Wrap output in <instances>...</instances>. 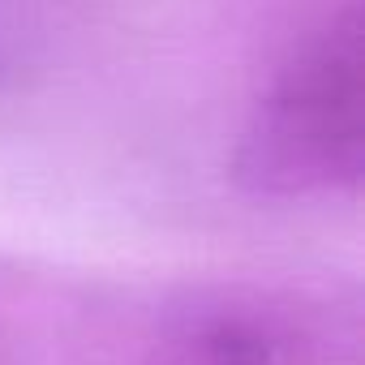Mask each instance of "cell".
Wrapping results in <instances>:
<instances>
[{"label":"cell","mask_w":365,"mask_h":365,"mask_svg":"<svg viewBox=\"0 0 365 365\" xmlns=\"http://www.w3.org/2000/svg\"><path fill=\"white\" fill-rule=\"evenodd\" d=\"M133 365H361V318L314 284L211 279L150 318Z\"/></svg>","instance_id":"obj_2"},{"label":"cell","mask_w":365,"mask_h":365,"mask_svg":"<svg viewBox=\"0 0 365 365\" xmlns=\"http://www.w3.org/2000/svg\"><path fill=\"white\" fill-rule=\"evenodd\" d=\"M365 172V22L339 0L309 22L267 73L228 155L254 202L348 198Z\"/></svg>","instance_id":"obj_1"},{"label":"cell","mask_w":365,"mask_h":365,"mask_svg":"<svg viewBox=\"0 0 365 365\" xmlns=\"http://www.w3.org/2000/svg\"><path fill=\"white\" fill-rule=\"evenodd\" d=\"M112 305L86 279L0 254V365H103Z\"/></svg>","instance_id":"obj_3"}]
</instances>
